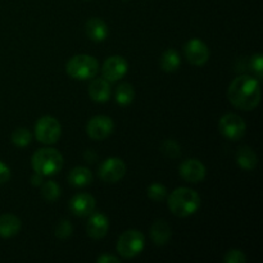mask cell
<instances>
[{"instance_id":"obj_1","label":"cell","mask_w":263,"mask_h":263,"mask_svg":"<svg viewBox=\"0 0 263 263\" xmlns=\"http://www.w3.org/2000/svg\"><path fill=\"white\" fill-rule=\"evenodd\" d=\"M261 84L259 80L241 74L230 84L228 98L231 104L240 110H253L261 103Z\"/></svg>"},{"instance_id":"obj_2","label":"cell","mask_w":263,"mask_h":263,"mask_svg":"<svg viewBox=\"0 0 263 263\" xmlns=\"http://www.w3.org/2000/svg\"><path fill=\"white\" fill-rule=\"evenodd\" d=\"M170 211L177 217H187L200 208L202 200L195 190L189 187H177L167 197Z\"/></svg>"},{"instance_id":"obj_3","label":"cell","mask_w":263,"mask_h":263,"mask_svg":"<svg viewBox=\"0 0 263 263\" xmlns=\"http://www.w3.org/2000/svg\"><path fill=\"white\" fill-rule=\"evenodd\" d=\"M33 171L43 176H53L63 167V157L57 149L44 148L35 152L31 159Z\"/></svg>"},{"instance_id":"obj_4","label":"cell","mask_w":263,"mask_h":263,"mask_svg":"<svg viewBox=\"0 0 263 263\" xmlns=\"http://www.w3.org/2000/svg\"><path fill=\"white\" fill-rule=\"evenodd\" d=\"M99 71V63L92 55L87 54H79L74 55L67 62L66 72L68 76L74 80H89L94 79Z\"/></svg>"},{"instance_id":"obj_5","label":"cell","mask_w":263,"mask_h":263,"mask_svg":"<svg viewBox=\"0 0 263 263\" xmlns=\"http://www.w3.org/2000/svg\"><path fill=\"white\" fill-rule=\"evenodd\" d=\"M145 247V238L139 230H127L117 241V253L122 258L131 259L139 256Z\"/></svg>"},{"instance_id":"obj_6","label":"cell","mask_w":263,"mask_h":263,"mask_svg":"<svg viewBox=\"0 0 263 263\" xmlns=\"http://www.w3.org/2000/svg\"><path fill=\"white\" fill-rule=\"evenodd\" d=\"M62 134L61 123L51 116H43L35 125V136L41 144L53 145L59 140Z\"/></svg>"},{"instance_id":"obj_7","label":"cell","mask_w":263,"mask_h":263,"mask_svg":"<svg viewBox=\"0 0 263 263\" xmlns=\"http://www.w3.org/2000/svg\"><path fill=\"white\" fill-rule=\"evenodd\" d=\"M220 133L229 140H240L246 135L247 125L243 118L235 113H226L220 118L218 122Z\"/></svg>"},{"instance_id":"obj_8","label":"cell","mask_w":263,"mask_h":263,"mask_svg":"<svg viewBox=\"0 0 263 263\" xmlns=\"http://www.w3.org/2000/svg\"><path fill=\"white\" fill-rule=\"evenodd\" d=\"M98 174H99V177L104 182L115 184V182L122 180L123 176L126 175V164L121 158L112 157V158L105 159L100 164Z\"/></svg>"},{"instance_id":"obj_9","label":"cell","mask_w":263,"mask_h":263,"mask_svg":"<svg viewBox=\"0 0 263 263\" xmlns=\"http://www.w3.org/2000/svg\"><path fill=\"white\" fill-rule=\"evenodd\" d=\"M115 130V123L108 116H95L87 122L86 133L92 140H104Z\"/></svg>"},{"instance_id":"obj_10","label":"cell","mask_w":263,"mask_h":263,"mask_svg":"<svg viewBox=\"0 0 263 263\" xmlns=\"http://www.w3.org/2000/svg\"><path fill=\"white\" fill-rule=\"evenodd\" d=\"M128 63L123 57L112 55L104 62L102 67L103 79L108 82H116L122 79L127 73Z\"/></svg>"},{"instance_id":"obj_11","label":"cell","mask_w":263,"mask_h":263,"mask_svg":"<svg viewBox=\"0 0 263 263\" xmlns=\"http://www.w3.org/2000/svg\"><path fill=\"white\" fill-rule=\"evenodd\" d=\"M185 57L193 66H203L210 59V49L199 39H192L185 44Z\"/></svg>"},{"instance_id":"obj_12","label":"cell","mask_w":263,"mask_h":263,"mask_svg":"<svg viewBox=\"0 0 263 263\" xmlns=\"http://www.w3.org/2000/svg\"><path fill=\"white\" fill-rule=\"evenodd\" d=\"M179 171L180 176L186 182H192V184L203 181L205 179V174H207L204 164L195 158H190L182 162L179 167Z\"/></svg>"},{"instance_id":"obj_13","label":"cell","mask_w":263,"mask_h":263,"mask_svg":"<svg viewBox=\"0 0 263 263\" xmlns=\"http://www.w3.org/2000/svg\"><path fill=\"white\" fill-rule=\"evenodd\" d=\"M95 199L92 195L87 193H80L76 194L69 202V210L74 216L79 217H89L95 211Z\"/></svg>"},{"instance_id":"obj_14","label":"cell","mask_w":263,"mask_h":263,"mask_svg":"<svg viewBox=\"0 0 263 263\" xmlns=\"http://www.w3.org/2000/svg\"><path fill=\"white\" fill-rule=\"evenodd\" d=\"M109 230V220L100 212H92L89 216L86 225V233L91 239H103Z\"/></svg>"},{"instance_id":"obj_15","label":"cell","mask_w":263,"mask_h":263,"mask_svg":"<svg viewBox=\"0 0 263 263\" xmlns=\"http://www.w3.org/2000/svg\"><path fill=\"white\" fill-rule=\"evenodd\" d=\"M85 31H86L87 37L95 43H102L109 35V28H108L107 23L100 18H91L87 21Z\"/></svg>"},{"instance_id":"obj_16","label":"cell","mask_w":263,"mask_h":263,"mask_svg":"<svg viewBox=\"0 0 263 263\" xmlns=\"http://www.w3.org/2000/svg\"><path fill=\"white\" fill-rule=\"evenodd\" d=\"M89 95L95 103L108 102L110 97V85L105 79H95L89 85Z\"/></svg>"},{"instance_id":"obj_17","label":"cell","mask_w":263,"mask_h":263,"mask_svg":"<svg viewBox=\"0 0 263 263\" xmlns=\"http://www.w3.org/2000/svg\"><path fill=\"white\" fill-rule=\"evenodd\" d=\"M21 230V220L14 215L5 213L0 216V238H13Z\"/></svg>"},{"instance_id":"obj_18","label":"cell","mask_w":263,"mask_h":263,"mask_svg":"<svg viewBox=\"0 0 263 263\" xmlns=\"http://www.w3.org/2000/svg\"><path fill=\"white\" fill-rule=\"evenodd\" d=\"M171 228L163 220H157L151 228V238L156 246H166L171 239Z\"/></svg>"},{"instance_id":"obj_19","label":"cell","mask_w":263,"mask_h":263,"mask_svg":"<svg viewBox=\"0 0 263 263\" xmlns=\"http://www.w3.org/2000/svg\"><path fill=\"white\" fill-rule=\"evenodd\" d=\"M68 182L73 187H85L92 182V174L86 167H74L68 175Z\"/></svg>"},{"instance_id":"obj_20","label":"cell","mask_w":263,"mask_h":263,"mask_svg":"<svg viewBox=\"0 0 263 263\" xmlns=\"http://www.w3.org/2000/svg\"><path fill=\"white\" fill-rule=\"evenodd\" d=\"M236 162H238L240 168L246 170V171H252V170L256 168L258 158H257V154L253 149L249 148V146H241L236 153Z\"/></svg>"},{"instance_id":"obj_21","label":"cell","mask_w":263,"mask_h":263,"mask_svg":"<svg viewBox=\"0 0 263 263\" xmlns=\"http://www.w3.org/2000/svg\"><path fill=\"white\" fill-rule=\"evenodd\" d=\"M180 64H181V58L175 49H168V50L164 51L161 58V68L164 72L171 73V72L177 71Z\"/></svg>"},{"instance_id":"obj_22","label":"cell","mask_w":263,"mask_h":263,"mask_svg":"<svg viewBox=\"0 0 263 263\" xmlns=\"http://www.w3.org/2000/svg\"><path fill=\"white\" fill-rule=\"evenodd\" d=\"M115 98L117 104L122 105V107L130 105L134 102V98H135L133 85L127 84V82H122V84L118 85L117 89H116Z\"/></svg>"},{"instance_id":"obj_23","label":"cell","mask_w":263,"mask_h":263,"mask_svg":"<svg viewBox=\"0 0 263 263\" xmlns=\"http://www.w3.org/2000/svg\"><path fill=\"white\" fill-rule=\"evenodd\" d=\"M41 186V195L48 202H54L61 197V187L57 182L46 181L40 185Z\"/></svg>"},{"instance_id":"obj_24","label":"cell","mask_w":263,"mask_h":263,"mask_svg":"<svg viewBox=\"0 0 263 263\" xmlns=\"http://www.w3.org/2000/svg\"><path fill=\"white\" fill-rule=\"evenodd\" d=\"M31 140H32V134L27 130V128H17L13 131L12 134V143L18 148H25V146L30 145Z\"/></svg>"},{"instance_id":"obj_25","label":"cell","mask_w":263,"mask_h":263,"mask_svg":"<svg viewBox=\"0 0 263 263\" xmlns=\"http://www.w3.org/2000/svg\"><path fill=\"white\" fill-rule=\"evenodd\" d=\"M168 193H167V187L164 185L158 184H152L151 186L148 187V198L152 199L153 202H163L167 198Z\"/></svg>"},{"instance_id":"obj_26","label":"cell","mask_w":263,"mask_h":263,"mask_svg":"<svg viewBox=\"0 0 263 263\" xmlns=\"http://www.w3.org/2000/svg\"><path fill=\"white\" fill-rule=\"evenodd\" d=\"M161 151L162 153L166 157H168V158H177V157H180V154H181V148H180V145L175 140H171V139L164 140L163 143H162Z\"/></svg>"},{"instance_id":"obj_27","label":"cell","mask_w":263,"mask_h":263,"mask_svg":"<svg viewBox=\"0 0 263 263\" xmlns=\"http://www.w3.org/2000/svg\"><path fill=\"white\" fill-rule=\"evenodd\" d=\"M72 231H73V228L71 222L68 220H62L55 229V236L59 239H67L72 235Z\"/></svg>"},{"instance_id":"obj_28","label":"cell","mask_w":263,"mask_h":263,"mask_svg":"<svg viewBox=\"0 0 263 263\" xmlns=\"http://www.w3.org/2000/svg\"><path fill=\"white\" fill-rule=\"evenodd\" d=\"M223 261H225V263H246L247 257L239 249H230L223 257Z\"/></svg>"},{"instance_id":"obj_29","label":"cell","mask_w":263,"mask_h":263,"mask_svg":"<svg viewBox=\"0 0 263 263\" xmlns=\"http://www.w3.org/2000/svg\"><path fill=\"white\" fill-rule=\"evenodd\" d=\"M251 67L256 73L257 80H261L263 76V58L262 54H254L251 59Z\"/></svg>"},{"instance_id":"obj_30","label":"cell","mask_w":263,"mask_h":263,"mask_svg":"<svg viewBox=\"0 0 263 263\" xmlns=\"http://www.w3.org/2000/svg\"><path fill=\"white\" fill-rule=\"evenodd\" d=\"M10 179V170L5 163L0 162V185L5 184Z\"/></svg>"},{"instance_id":"obj_31","label":"cell","mask_w":263,"mask_h":263,"mask_svg":"<svg viewBox=\"0 0 263 263\" xmlns=\"http://www.w3.org/2000/svg\"><path fill=\"white\" fill-rule=\"evenodd\" d=\"M98 263H117L120 262V259L115 256H109V254H103V256L98 257L97 259Z\"/></svg>"},{"instance_id":"obj_32","label":"cell","mask_w":263,"mask_h":263,"mask_svg":"<svg viewBox=\"0 0 263 263\" xmlns=\"http://www.w3.org/2000/svg\"><path fill=\"white\" fill-rule=\"evenodd\" d=\"M43 177H44L43 175L35 172V174H33V176L31 177V181H32L33 186H40V185L43 184Z\"/></svg>"}]
</instances>
